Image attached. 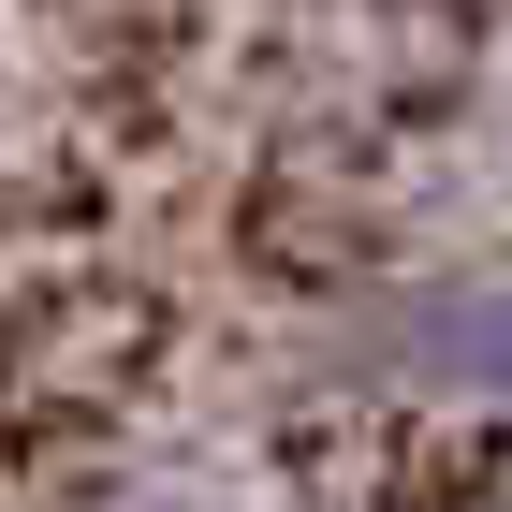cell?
<instances>
[{"instance_id":"1","label":"cell","mask_w":512,"mask_h":512,"mask_svg":"<svg viewBox=\"0 0 512 512\" xmlns=\"http://www.w3.org/2000/svg\"><path fill=\"white\" fill-rule=\"evenodd\" d=\"M352 352H366V381H395V395H483V410H512V264L381 293V308L352 322Z\"/></svg>"}]
</instances>
